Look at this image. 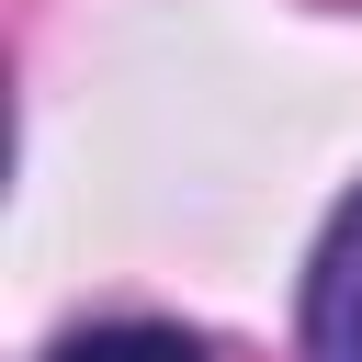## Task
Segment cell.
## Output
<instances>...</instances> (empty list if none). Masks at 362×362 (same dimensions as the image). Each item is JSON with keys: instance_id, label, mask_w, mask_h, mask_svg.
Listing matches in <instances>:
<instances>
[{"instance_id": "1", "label": "cell", "mask_w": 362, "mask_h": 362, "mask_svg": "<svg viewBox=\"0 0 362 362\" xmlns=\"http://www.w3.org/2000/svg\"><path fill=\"white\" fill-rule=\"evenodd\" d=\"M305 362H362V192L317 238V272H305Z\"/></svg>"}, {"instance_id": "2", "label": "cell", "mask_w": 362, "mask_h": 362, "mask_svg": "<svg viewBox=\"0 0 362 362\" xmlns=\"http://www.w3.org/2000/svg\"><path fill=\"white\" fill-rule=\"evenodd\" d=\"M45 362H204V339L158 328V317H113V328H68Z\"/></svg>"}]
</instances>
